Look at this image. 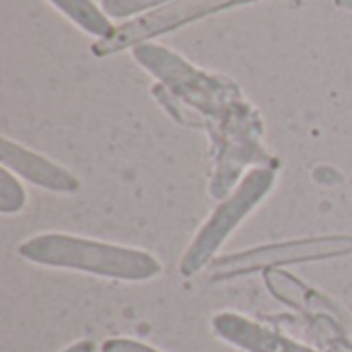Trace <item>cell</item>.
Returning <instances> with one entry per match:
<instances>
[{"instance_id": "cell-2", "label": "cell", "mask_w": 352, "mask_h": 352, "mask_svg": "<svg viewBox=\"0 0 352 352\" xmlns=\"http://www.w3.org/2000/svg\"><path fill=\"white\" fill-rule=\"evenodd\" d=\"M276 171V165L254 167L239 179L235 190L219 202L179 260V272L184 276H194L210 266L214 254L233 235V231L260 206V202L266 200L274 188Z\"/></svg>"}, {"instance_id": "cell-4", "label": "cell", "mask_w": 352, "mask_h": 352, "mask_svg": "<svg viewBox=\"0 0 352 352\" xmlns=\"http://www.w3.org/2000/svg\"><path fill=\"white\" fill-rule=\"evenodd\" d=\"M252 2H258V0H173L153 12L140 14L116 27L109 37L97 39L91 45V52L99 58L111 56L116 52L146 43L148 39H155L163 33H171L208 14H214L233 6L252 4Z\"/></svg>"}, {"instance_id": "cell-10", "label": "cell", "mask_w": 352, "mask_h": 352, "mask_svg": "<svg viewBox=\"0 0 352 352\" xmlns=\"http://www.w3.org/2000/svg\"><path fill=\"white\" fill-rule=\"evenodd\" d=\"M173 0H101V10L109 19H126L140 12H153Z\"/></svg>"}, {"instance_id": "cell-5", "label": "cell", "mask_w": 352, "mask_h": 352, "mask_svg": "<svg viewBox=\"0 0 352 352\" xmlns=\"http://www.w3.org/2000/svg\"><path fill=\"white\" fill-rule=\"evenodd\" d=\"M264 280L274 299L305 314L311 320H320L322 326L344 344L346 352H352V320L338 303L278 268L266 270Z\"/></svg>"}, {"instance_id": "cell-11", "label": "cell", "mask_w": 352, "mask_h": 352, "mask_svg": "<svg viewBox=\"0 0 352 352\" xmlns=\"http://www.w3.org/2000/svg\"><path fill=\"white\" fill-rule=\"evenodd\" d=\"M101 352H161L148 344L130 338H109L101 344Z\"/></svg>"}, {"instance_id": "cell-7", "label": "cell", "mask_w": 352, "mask_h": 352, "mask_svg": "<svg viewBox=\"0 0 352 352\" xmlns=\"http://www.w3.org/2000/svg\"><path fill=\"white\" fill-rule=\"evenodd\" d=\"M212 330L219 338L243 352H318L233 311L214 316Z\"/></svg>"}, {"instance_id": "cell-6", "label": "cell", "mask_w": 352, "mask_h": 352, "mask_svg": "<svg viewBox=\"0 0 352 352\" xmlns=\"http://www.w3.org/2000/svg\"><path fill=\"white\" fill-rule=\"evenodd\" d=\"M0 161L2 167L37 188L58 194H74L80 190V179L74 173H70L56 161L33 153L27 146L8 138L0 140Z\"/></svg>"}, {"instance_id": "cell-1", "label": "cell", "mask_w": 352, "mask_h": 352, "mask_svg": "<svg viewBox=\"0 0 352 352\" xmlns=\"http://www.w3.org/2000/svg\"><path fill=\"white\" fill-rule=\"evenodd\" d=\"M19 256L47 268L87 272L128 283L148 280L161 272V262L148 252L64 233L29 237L19 245Z\"/></svg>"}, {"instance_id": "cell-3", "label": "cell", "mask_w": 352, "mask_h": 352, "mask_svg": "<svg viewBox=\"0 0 352 352\" xmlns=\"http://www.w3.org/2000/svg\"><path fill=\"white\" fill-rule=\"evenodd\" d=\"M352 254V237L349 235H322V237H301L268 245H258L245 252L221 256L208 266V280L223 283L241 278L256 272H266L291 264L324 262Z\"/></svg>"}, {"instance_id": "cell-9", "label": "cell", "mask_w": 352, "mask_h": 352, "mask_svg": "<svg viewBox=\"0 0 352 352\" xmlns=\"http://www.w3.org/2000/svg\"><path fill=\"white\" fill-rule=\"evenodd\" d=\"M25 202H27V194L19 177L6 167H2L0 169V212L2 214L21 212Z\"/></svg>"}, {"instance_id": "cell-12", "label": "cell", "mask_w": 352, "mask_h": 352, "mask_svg": "<svg viewBox=\"0 0 352 352\" xmlns=\"http://www.w3.org/2000/svg\"><path fill=\"white\" fill-rule=\"evenodd\" d=\"M62 352H95V344L91 340H78V342L70 344L68 349H64Z\"/></svg>"}, {"instance_id": "cell-8", "label": "cell", "mask_w": 352, "mask_h": 352, "mask_svg": "<svg viewBox=\"0 0 352 352\" xmlns=\"http://www.w3.org/2000/svg\"><path fill=\"white\" fill-rule=\"evenodd\" d=\"M62 14H66L76 27L97 39H105L113 33L111 19L93 0H50Z\"/></svg>"}]
</instances>
